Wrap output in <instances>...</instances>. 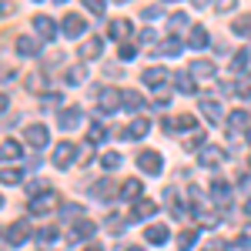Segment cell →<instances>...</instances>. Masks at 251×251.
<instances>
[{"instance_id": "cell-9", "label": "cell", "mask_w": 251, "mask_h": 251, "mask_svg": "<svg viewBox=\"0 0 251 251\" xmlns=\"http://www.w3.org/2000/svg\"><path fill=\"white\" fill-rule=\"evenodd\" d=\"M24 141H27L30 148H47V127H44V124H30V127L24 131Z\"/></svg>"}, {"instance_id": "cell-30", "label": "cell", "mask_w": 251, "mask_h": 251, "mask_svg": "<svg viewBox=\"0 0 251 251\" xmlns=\"http://www.w3.org/2000/svg\"><path fill=\"white\" fill-rule=\"evenodd\" d=\"M174 87H177V91H184V94H191V91H194V77H191V74H174Z\"/></svg>"}, {"instance_id": "cell-55", "label": "cell", "mask_w": 251, "mask_h": 251, "mask_svg": "<svg viewBox=\"0 0 251 251\" xmlns=\"http://www.w3.org/2000/svg\"><path fill=\"white\" fill-rule=\"evenodd\" d=\"M57 3H64V0H57Z\"/></svg>"}, {"instance_id": "cell-35", "label": "cell", "mask_w": 251, "mask_h": 251, "mask_svg": "<svg viewBox=\"0 0 251 251\" xmlns=\"http://www.w3.org/2000/svg\"><path fill=\"white\" fill-rule=\"evenodd\" d=\"M84 7H87L94 17H104V10H107V0H84Z\"/></svg>"}, {"instance_id": "cell-47", "label": "cell", "mask_w": 251, "mask_h": 251, "mask_svg": "<svg viewBox=\"0 0 251 251\" xmlns=\"http://www.w3.org/2000/svg\"><path fill=\"white\" fill-rule=\"evenodd\" d=\"M7 14H14V3H0V17H7Z\"/></svg>"}, {"instance_id": "cell-52", "label": "cell", "mask_w": 251, "mask_h": 251, "mask_svg": "<svg viewBox=\"0 0 251 251\" xmlns=\"http://www.w3.org/2000/svg\"><path fill=\"white\" fill-rule=\"evenodd\" d=\"M0 208H3V198H0Z\"/></svg>"}, {"instance_id": "cell-31", "label": "cell", "mask_w": 251, "mask_h": 251, "mask_svg": "<svg viewBox=\"0 0 251 251\" xmlns=\"http://www.w3.org/2000/svg\"><path fill=\"white\" fill-rule=\"evenodd\" d=\"M124 107H127V111H141V107H144V97L137 94V91H127V94H124Z\"/></svg>"}, {"instance_id": "cell-1", "label": "cell", "mask_w": 251, "mask_h": 251, "mask_svg": "<svg viewBox=\"0 0 251 251\" xmlns=\"http://www.w3.org/2000/svg\"><path fill=\"white\" fill-rule=\"evenodd\" d=\"M57 208H60L57 191H40L30 198V214H54Z\"/></svg>"}, {"instance_id": "cell-41", "label": "cell", "mask_w": 251, "mask_h": 251, "mask_svg": "<svg viewBox=\"0 0 251 251\" xmlns=\"http://www.w3.org/2000/svg\"><path fill=\"white\" fill-rule=\"evenodd\" d=\"M67 84H74V87L84 84V67H71V71H67Z\"/></svg>"}, {"instance_id": "cell-50", "label": "cell", "mask_w": 251, "mask_h": 251, "mask_svg": "<svg viewBox=\"0 0 251 251\" xmlns=\"http://www.w3.org/2000/svg\"><path fill=\"white\" fill-rule=\"evenodd\" d=\"M124 251H144V248H124Z\"/></svg>"}, {"instance_id": "cell-32", "label": "cell", "mask_w": 251, "mask_h": 251, "mask_svg": "<svg viewBox=\"0 0 251 251\" xmlns=\"http://www.w3.org/2000/svg\"><path fill=\"white\" fill-rule=\"evenodd\" d=\"M100 141H107V127H104V124H94V127L87 131V144H100Z\"/></svg>"}, {"instance_id": "cell-36", "label": "cell", "mask_w": 251, "mask_h": 251, "mask_svg": "<svg viewBox=\"0 0 251 251\" xmlns=\"http://www.w3.org/2000/svg\"><path fill=\"white\" fill-rule=\"evenodd\" d=\"M174 127L184 134V131H194V117L191 114H181V117H174Z\"/></svg>"}, {"instance_id": "cell-48", "label": "cell", "mask_w": 251, "mask_h": 251, "mask_svg": "<svg viewBox=\"0 0 251 251\" xmlns=\"http://www.w3.org/2000/svg\"><path fill=\"white\" fill-rule=\"evenodd\" d=\"M7 107H10V100H7V94H0V114H3Z\"/></svg>"}, {"instance_id": "cell-34", "label": "cell", "mask_w": 251, "mask_h": 251, "mask_svg": "<svg viewBox=\"0 0 251 251\" xmlns=\"http://www.w3.org/2000/svg\"><path fill=\"white\" fill-rule=\"evenodd\" d=\"M231 27H234V34H241V37H248V34H251V14H245V17H238V20L231 24Z\"/></svg>"}, {"instance_id": "cell-18", "label": "cell", "mask_w": 251, "mask_h": 251, "mask_svg": "<svg viewBox=\"0 0 251 251\" xmlns=\"http://www.w3.org/2000/svg\"><path fill=\"white\" fill-rule=\"evenodd\" d=\"M201 164H204V168L225 164V151H221V148H204V151H201Z\"/></svg>"}, {"instance_id": "cell-12", "label": "cell", "mask_w": 251, "mask_h": 251, "mask_svg": "<svg viewBox=\"0 0 251 251\" xmlns=\"http://www.w3.org/2000/svg\"><path fill=\"white\" fill-rule=\"evenodd\" d=\"M80 121H84L80 107H64V111L57 114V124H60V127H67V131H74V127H77Z\"/></svg>"}, {"instance_id": "cell-49", "label": "cell", "mask_w": 251, "mask_h": 251, "mask_svg": "<svg viewBox=\"0 0 251 251\" xmlns=\"http://www.w3.org/2000/svg\"><path fill=\"white\" fill-rule=\"evenodd\" d=\"M84 251H104V248H100V245H91V248H84Z\"/></svg>"}, {"instance_id": "cell-25", "label": "cell", "mask_w": 251, "mask_h": 251, "mask_svg": "<svg viewBox=\"0 0 251 251\" xmlns=\"http://www.w3.org/2000/svg\"><path fill=\"white\" fill-rule=\"evenodd\" d=\"M37 50H40V47H37V40H34V37H20L17 40V54H24V57H34Z\"/></svg>"}, {"instance_id": "cell-17", "label": "cell", "mask_w": 251, "mask_h": 251, "mask_svg": "<svg viewBox=\"0 0 251 251\" xmlns=\"http://www.w3.org/2000/svg\"><path fill=\"white\" fill-rule=\"evenodd\" d=\"M148 131H151V124H148L144 117H134V121L127 124V131H124V134L134 137V141H141V137H148Z\"/></svg>"}, {"instance_id": "cell-6", "label": "cell", "mask_w": 251, "mask_h": 251, "mask_svg": "<svg viewBox=\"0 0 251 251\" xmlns=\"http://www.w3.org/2000/svg\"><path fill=\"white\" fill-rule=\"evenodd\" d=\"M74 144L71 141H60L57 148H54V168H71V161H74Z\"/></svg>"}, {"instance_id": "cell-8", "label": "cell", "mask_w": 251, "mask_h": 251, "mask_svg": "<svg viewBox=\"0 0 251 251\" xmlns=\"http://www.w3.org/2000/svg\"><path fill=\"white\" fill-rule=\"evenodd\" d=\"M24 87H27L30 94H47V74H44V71H30V74L24 77Z\"/></svg>"}, {"instance_id": "cell-40", "label": "cell", "mask_w": 251, "mask_h": 251, "mask_svg": "<svg viewBox=\"0 0 251 251\" xmlns=\"http://www.w3.org/2000/svg\"><path fill=\"white\" fill-rule=\"evenodd\" d=\"M34 234H37L40 245H50V241L57 238V228H40V231H34Z\"/></svg>"}, {"instance_id": "cell-27", "label": "cell", "mask_w": 251, "mask_h": 251, "mask_svg": "<svg viewBox=\"0 0 251 251\" xmlns=\"http://www.w3.org/2000/svg\"><path fill=\"white\" fill-rule=\"evenodd\" d=\"M0 181L3 184H20L24 181V171L20 168H0Z\"/></svg>"}, {"instance_id": "cell-43", "label": "cell", "mask_w": 251, "mask_h": 251, "mask_svg": "<svg viewBox=\"0 0 251 251\" xmlns=\"http://www.w3.org/2000/svg\"><path fill=\"white\" fill-rule=\"evenodd\" d=\"M77 164H80V168H84V164H91V144H84V148L77 151Z\"/></svg>"}, {"instance_id": "cell-3", "label": "cell", "mask_w": 251, "mask_h": 251, "mask_svg": "<svg viewBox=\"0 0 251 251\" xmlns=\"http://www.w3.org/2000/svg\"><path fill=\"white\" fill-rule=\"evenodd\" d=\"M94 231H97L94 221H84V218H80V221H74V225H71V231H67V241H71V245H80V241H87V238H91Z\"/></svg>"}, {"instance_id": "cell-22", "label": "cell", "mask_w": 251, "mask_h": 251, "mask_svg": "<svg viewBox=\"0 0 251 251\" xmlns=\"http://www.w3.org/2000/svg\"><path fill=\"white\" fill-rule=\"evenodd\" d=\"M211 194H214V201H228L231 198V184L218 177V181H211Z\"/></svg>"}, {"instance_id": "cell-38", "label": "cell", "mask_w": 251, "mask_h": 251, "mask_svg": "<svg viewBox=\"0 0 251 251\" xmlns=\"http://www.w3.org/2000/svg\"><path fill=\"white\" fill-rule=\"evenodd\" d=\"M188 27H194V24L184 17V14H174V17H171V30H174V34H177V30H188Z\"/></svg>"}, {"instance_id": "cell-15", "label": "cell", "mask_w": 251, "mask_h": 251, "mask_svg": "<svg viewBox=\"0 0 251 251\" xmlns=\"http://www.w3.org/2000/svg\"><path fill=\"white\" fill-rule=\"evenodd\" d=\"M154 214H157V204L144 198V201H137V204H134V211H131V221H144V218H154Z\"/></svg>"}, {"instance_id": "cell-54", "label": "cell", "mask_w": 251, "mask_h": 251, "mask_svg": "<svg viewBox=\"0 0 251 251\" xmlns=\"http://www.w3.org/2000/svg\"><path fill=\"white\" fill-rule=\"evenodd\" d=\"M117 3H124V0H117Z\"/></svg>"}, {"instance_id": "cell-28", "label": "cell", "mask_w": 251, "mask_h": 251, "mask_svg": "<svg viewBox=\"0 0 251 251\" xmlns=\"http://www.w3.org/2000/svg\"><path fill=\"white\" fill-rule=\"evenodd\" d=\"M157 54H161V57H177V54H181V40H164V44H161V47H157Z\"/></svg>"}, {"instance_id": "cell-14", "label": "cell", "mask_w": 251, "mask_h": 251, "mask_svg": "<svg viewBox=\"0 0 251 251\" xmlns=\"http://www.w3.org/2000/svg\"><path fill=\"white\" fill-rule=\"evenodd\" d=\"M100 50H104V40H100V37H87L84 44H80V57H84V60H97V57H100Z\"/></svg>"}, {"instance_id": "cell-45", "label": "cell", "mask_w": 251, "mask_h": 251, "mask_svg": "<svg viewBox=\"0 0 251 251\" xmlns=\"http://www.w3.org/2000/svg\"><path fill=\"white\" fill-rule=\"evenodd\" d=\"M0 80H14V67L0 60Z\"/></svg>"}, {"instance_id": "cell-33", "label": "cell", "mask_w": 251, "mask_h": 251, "mask_svg": "<svg viewBox=\"0 0 251 251\" xmlns=\"http://www.w3.org/2000/svg\"><path fill=\"white\" fill-rule=\"evenodd\" d=\"M100 164H104L107 171H114V168H121V154H117V151H104V154H100Z\"/></svg>"}, {"instance_id": "cell-53", "label": "cell", "mask_w": 251, "mask_h": 251, "mask_svg": "<svg viewBox=\"0 0 251 251\" xmlns=\"http://www.w3.org/2000/svg\"><path fill=\"white\" fill-rule=\"evenodd\" d=\"M248 211H251V201H248Z\"/></svg>"}, {"instance_id": "cell-21", "label": "cell", "mask_w": 251, "mask_h": 251, "mask_svg": "<svg viewBox=\"0 0 251 251\" xmlns=\"http://www.w3.org/2000/svg\"><path fill=\"white\" fill-rule=\"evenodd\" d=\"M234 94L245 97V100L251 97V74H248V71H245V74H238V80H234Z\"/></svg>"}, {"instance_id": "cell-19", "label": "cell", "mask_w": 251, "mask_h": 251, "mask_svg": "<svg viewBox=\"0 0 251 251\" xmlns=\"http://www.w3.org/2000/svg\"><path fill=\"white\" fill-rule=\"evenodd\" d=\"M168 228H164V225H151V228H148V231H144V238H148V241H151V245H164V241H168Z\"/></svg>"}, {"instance_id": "cell-5", "label": "cell", "mask_w": 251, "mask_h": 251, "mask_svg": "<svg viewBox=\"0 0 251 251\" xmlns=\"http://www.w3.org/2000/svg\"><path fill=\"white\" fill-rule=\"evenodd\" d=\"M60 30H64L67 37H80V34L87 30V20L80 17V14H67V17H64V24H60Z\"/></svg>"}, {"instance_id": "cell-7", "label": "cell", "mask_w": 251, "mask_h": 251, "mask_svg": "<svg viewBox=\"0 0 251 251\" xmlns=\"http://www.w3.org/2000/svg\"><path fill=\"white\" fill-rule=\"evenodd\" d=\"M3 234H7V245H24V241L30 238V225H27V221H14Z\"/></svg>"}, {"instance_id": "cell-11", "label": "cell", "mask_w": 251, "mask_h": 251, "mask_svg": "<svg viewBox=\"0 0 251 251\" xmlns=\"http://www.w3.org/2000/svg\"><path fill=\"white\" fill-rule=\"evenodd\" d=\"M168 80H171V77H168V71H164V67H148V71H144V84H148V87H154V91H161Z\"/></svg>"}, {"instance_id": "cell-42", "label": "cell", "mask_w": 251, "mask_h": 251, "mask_svg": "<svg viewBox=\"0 0 251 251\" xmlns=\"http://www.w3.org/2000/svg\"><path fill=\"white\" fill-rule=\"evenodd\" d=\"M134 57H137L134 44H121V60H134Z\"/></svg>"}, {"instance_id": "cell-16", "label": "cell", "mask_w": 251, "mask_h": 251, "mask_svg": "<svg viewBox=\"0 0 251 251\" xmlns=\"http://www.w3.org/2000/svg\"><path fill=\"white\" fill-rule=\"evenodd\" d=\"M188 74H194V77H201V80H204V77L211 80L214 77V64H211V60H191Z\"/></svg>"}, {"instance_id": "cell-26", "label": "cell", "mask_w": 251, "mask_h": 251, "mask_svg": "<svg viewBox=\"0 0 251 251\" xmlns=\"http://www.w3.org/2000/svg\"><path fill=\"white\" fill-rule=\"evenodd\" d=\"M121 198H124V201H127V198H141V181L127 177V181L121 184Z\"/></svg>"}, {"instance_id": "cell-4", "label": "cell", "mask_w": 251, "mask_h": 251, "mask_svg": "<svg viewBox=\"0 0 251 251\" xmlns=\"http://www.w3.org/2000/svg\"><path fill=\"white\" fill-rule=\"evenodd\" d=\"M137 168L148 174H161V168H164V157L157 154V151H141L137 154Z\"/></svg>"}, {"instance_id": "cell-13", "label": "cell", "mask_w": 251, "mask_h": 251, "mask_svg": "<svg viewBox=\"0 0 251 251\" xmlns=\"http://www.w3.org/2000/svg\"><path fill=\"white\" fill-rule=\"evenodd\" d=\"M34 27H37V34L44 40H54V37H57V24H54L50 17H44V14H37V17H34Z\"/></svg>"}, {"instance_id": "cell-37", "label": "cell", "mask_w": 251, "mask_h": 251, "mask_svg": "<svg viewBox=\"0 0 251 251\" xmlns=\"http://www.w3.org/2000/svg\"><path fill=\"white\" fill-rule=\"evenodd\" d=\"M245 64H248V50H238L231 57V71H238V74H245Z\"/></svg>"}, {"instance_id": "cell-10", "label": "cell", "mask_w": 251, "mask_h": 251, "mask_svg": "<svg viewBox=\"0 0 251 251\" xmlns=\"http://www.w3.org/2000/svg\"><path fill=\"white\" fill-rule=\"evenodd\" d=\"M114 40H121V44H127L131 40V34H134V24L131 20H111V30H107Z\"/></svg>"}, {"instance_id": "cell-2", "label": "cell", "mask_w": 251, "mask_h": 251, "mask_svg": "<svg viewBox=\"0 0 251 251\" xmlns=\"http://www.w3.org/2000/svg\"><path fill=\"white\" fill-rule=\"evenodd\" d=\"M121 104H124V94H121L117 87H104V91H97V111H100V114H114Z\"/></svg>"}, {"instance_id": "cell-20", "label": "cell", "mask_w": 251, "mask_h": 251, "mask_svg": "<svg viewBox=\"0 0 251 251\" xmlns=\"http://www.w3.org/2000/svg\"><path fill=\"white\" fill-rule=\"evenodd\" d=\"M188 44H191V47H208V30H204L201 24H194L191 34H188Z\"/></svg>"}, {"instance_id": "cell-39", "label": "cell", "mask_w": 251, "mask_h": 251, "mask_svg": "<svg viewBox=\"0 0 251 251\" xmlns=\"http://www.w3.org/2000/svg\"><path fill=\"white\" fill-rule=\"evenodd\" d=\"M228 124H231V131H241V127L248 124V114H245V111H234V114L228 117Z\"/></svg>"}, {"instance_id": "cell-51", "label": "cell", "mask_w": 251, "mask_h": 251, "mask_svg": "<svg viewBox=\"0 0 251 251\" xmlns=\"http://www.w3.org/2000/svg\"><path fill=\"white\" fill-rule=\"evenodd\" d=\"M248 144H251V127H248Z\"/></svg>"}, {"instance_id": "cell-29", "label": "cell", "mask_w": 251, "mask_h": 251, "mask_svg": "<svg viewBox=\"0 0 251 251\" xmlns=\"http://www.w3.org/2000/svg\"><path fill=\"white\" fill-rule=\"evenodd\" d=\"M201 111H204L208 121H221V107H218V100H208V97H204V100H201Z\"/></svg>"}, {"instance_id": "cell-44", "label": "cell", "mask_w": 251, "mask_h": 251, "mask_svg": "<svg viewBox=\"0 0 251 251\" xmlns=\"http://www.w3.org/2000/svg\"><path fill=\"white\" fill-rule=\"evenodd\" d=\"M231 7H234V0H214V10H218V14H228Z\"/></svg>"}, {"instance_id": "cell-46", "label": "cell", "mask_w": 251, "mask_h": 251, "mask_svg": "<svg viewBox=\"0 0 251 251\" xmlns=\"http://www.w3.org/2000/svg\"><path fill=\"white\" fill-rule=\"evenodd\" d=\"M161 17V7H148V10H144V20H157Z\"/></svg>"}, {"instance_id": "cell-23", "label": "cell", "mask_w": 251, "mask_h": 251, "mask_svg": "<svg viewBox=\"0 0 251 251\" xmlns=\"http://www.w3.org/2000/svg\"><path fill=\"white\" fill-rule=\"evenodd\" d=\"M14 157H20V144L10 137V141L0 144V161H14Z\"/></svg>"}, {"instance_id": "cell-24", "label": "cell", "mask_w": 251, "mask_h": 251, "mask_svg": "<svg viewBox=\"0 0 251 251\" xmlns=\"http://www.w3.org/2000/svg\"><path fill=\"white\" fill-rule=\"evenodd\" d=\"M194 241H198V231H194V228L181 231V234H177V251H191V248H194Z\"/></svg>"}]
</instances>
